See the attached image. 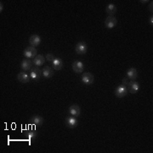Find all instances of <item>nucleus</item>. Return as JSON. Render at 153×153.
<instances>
[{
    "mask_svg": "<svg viewBox=\"0 0 153 153\" xmlns=\"http://www.w3.org/2000/svg\"><path fill=\"white\" fill-rule=\"evenodd\" d=\"M52 66H53L54 70L60 71V70H61V68L63 67V61H62V60L60 58L56 57V58H55V60H53V62H52Z\"/></svg>",
    "mask_w": 153,
    "mask_h": 153,
    "instance_id": "obj_16",
    "label": "nucleus"
},
{
    "mask_svg": "<svg viewBox=\"0 0 153 153\" xmlns=\"http://www.w3.org/2000/svg\"><path fill=\"white\" fill-rule=\"evenodd\" d=\"M127 76L128 77V79L134 81L137 77H138V71H137L135 68L131 67V68H129L128 70V71H127Z\"/></svg>",
    "mask_w": 153,
    "mask_h": 153,
    "instance_id": "obj_17",
    "label": "nucleus"
},
{
    "mask_svg": "<svg viewBox=\"0 0 153 153\" xmlns=\"http://www.w3.org/2000/svg\"><path fill=\"white\" fill-rule=\"evenodd\" d=\"M30 123L33 124V125L38 126V127H40V126L43 125L44 123V119L41 117V116H38V115H34L31 118H30Z\"/></svg>",
    "mask_w": 153,
    "mask_h": 153,
    "instance_id": "obj_9",
    "label": "nucleus"
},
{
    "mask_svg": "<svg viewBox=\"0 0 153 153\" xmlns=\"http://www.w3.org/2000/svg\"><path fill=\"white\" fill-rule=\"evenodd\" d=\"M152 4H153V2L152 1L151 3H150V5H149V10L151 11V12H152L153 10H152Z\"/></svg>",
    "mask_w": 153,
    "mask_h": 153,
    "instance_id": "obj_23",
    "label": "nucleus"
},
{
    "mask_svg": "<svg viewBox=\"0 0 153 153\" xmlns=\"http://www.w3.org/2000/svg\"><path fill=\"white\" fill-rule=\"evenodd\" d=\"M33 63L30 59H24L22 61V64H21V67L22 68V70L24 71H28V70H31L33 68Z\"/></svg>",
    "mask_w": 153,
    "mask_h": 153,
    "instance_id": "obj_14",
    "label": "nucleus"
},
{
    "mask_svg": "<svg viewBox=\"0 0 153 153\" xmlns=\"http://www.w3.org/2000/svg\"><path fill=\"white\" fill-rule=\"evenodd\" d=\"M29 43H30V45L32 46V47H37L38 46L39 44H41V38L38 36V35H36V34H34V35H32L30 38H29Z\"/></svg>",
    "mask_w": 153,
    "mask_h": 153,
    "instance_id": "obj_12",
    "label": "nucleus"
},
{
    "mask_svg": "<svg viewBox=\"0 0 153 153\" xmlns=\"http://www.w3.org/2000/svg\"><path fill=\"white\" fill-rule=\"evenodd\" d=\"M128 92V91L127 86L123 85V84H122V85H119L118 87L115 89V94H116V96L118 97V98H123V97L126 96Z\"/></svg>",
    "mask_w": 153,
    "mask_h": 153,
    "instance_id": "obj_2",
    "label": "nucleus"
},
{
    "mask_svg": "<svg viewBox=\"0 0 153 153\" xmlns=\"http://www.w3.org/2000/svg\"><path fill=\"white\" fill-rule=\"evenodd\" d=\"M149 23H150V24H151L152 26L153 25V17H152V16L150 17V20H149Z\"/></svg>",
    "mask_w": 153,
    "mask_h": 153,
    "instance_id": "obj_24",
    "label": "nucleus"
},
{
    "mask_svg": "<svg viewBox=\"0 0 153 153\" xmlns=\"http://www.w3.org/2000/svg\"><path fill=\"white\" fill-rule=\"evenodd\" d=\"M117 6L113 4H110L105 8V11H106V13L109 16H113V15H115L117 13Z\"/></svg>",
    "mask_w": 153,
    "mask_h": 153,
    "instance_id": "obj_19",
    "label": "nucleus"
},
{
    "mask_svg": "<svg viewBox=\"0 0 153 153\" xmlns=\"http://www.w3.org/2000/svg\"><path fill=\"white\" fill-rule=\"evenodd\" d=\"M72 70L77 74L81 73L83 71V64L81 61H74L72 63Z\"/></svg>",
    "mask_w": 153,
    "mask_h": 153,
    "instance_id": "obj_13",
    "label": "nucleus"
},
{
    "mask_svg": "<svg viewBox=\"0 0 153 153\" xmlns=\"http://www.w3.org/2000/svg\"><path fill=\"white\" fill-rule=\"evenodd\" d=\"M43 74V71H41L38 67H33L31 69V72H30V76L31 78L34 80V81H38L41 78Z\"/></svg>",
    "mask_w": 153,
    "mask_h": 153,
    "instance_id": "obj_5",
    "label": "nucleus"
},
{
    "mask_svg": "<svg viewBox=\"0 0 153 153\" xmlns=\"http://www.w3.org/2000/svg\"><path fill=\"white\" fill-rule=\"evenodd\" d=\"M75 50H76V53L77 55H84L88 50L87 44L84 42H79L76 44Z\"/></svg>",
    "mask_w": 153,
    "mask_h": 153,
    "instance_id": "obj_6",
    "label": "nucleus"
},
{
    "mask_svg": "<svg viewBox=\"0 0 153 153\" xmlns=\"http://www.w3.org/2000/svg\"><path fill=\"white\" fill-rule=\"evenodd\" d=\"M45 62V58L42 55H37L34 59H33V64L36 66H43Z\"/></svg>",
    "mask_w": 153,
    "mask_h": 153,
    "instance_id": "obj_18",
    "label": "nucleus"
},
{
    "mask_svg": "<svg viewBox=\"0 0 153 153\" xmlns=\"http://www.w3.org/2000/svg\"><path fill=\"white\" fill-rule=\"evenodd\" d=\"M3 8H4V5H3V4H2V2H1V3H0V12H2Z\"/></svg>",
    "mask_w": 153,
    "mask_h": 153,
    "instance_id": "obj_25",
    "label": "nucleus"
},
{
    "mask_svg": "<svg viewBox=\"0 0 153 153\" xmlns=\"http://www.w3.org/2000/svg\"><path fill=\"white\" fill-rule=\"evenodd\" d=\"M128 77L127 76V77H124L123 79V85H125V86H127L128 85Z\"/></svg>",
    "mask_w": 153,
    "mask_h": 153,
    "instance_id": "obj_22",
    "label": "nucleus"
},
{
    "mask_svg": "<svg viewBox=\"0 0 153 153\" xmlns=\"http://www.w3.org/2000/svg\"><path fill=\"white\" fill-rule=\"evenodd\" d=\"M82 81L87 85L92 84L94 81V76L91 72H84L82 76Z\"/></svg>",
    "mask_w": 153,
    "mask_h": 153,
    "instance_id": "obj_8",
    "label": "nucleus"
},
{
    "mask_svg": "<svg viewBox=\"0 0 153 153\" xmlns=\"http://www.w3.org/2000/svg\"><path fill=\"white\" fill-rule=\"evenodd\" d=\"M25 135L29 140H32L33 139H34L35 137L38 135V134H37V132H35L34 130H25Z\"/></svg>",
    "mask_w": 153,
    "mask_h": 153,
    "instance_id": "obj_20",
    "label": "nucleus"
},
{
    "mask_svg": "<svg viewBox=\"0 0 153 153\" xmlns=\"http://www.w3.org/2000/svg\"><path fill=\"white\" fill-rule=\"evenodd\" d=\"M24 56L27 59H34L37 56V49L34 47H27V49L24 50Z\"/></svg>",
    "mask_w": 153,
    "mask_h": 153,
    "instance_id": "obj_3",
    "label": "nucleus"
},
{
    "mask_svg": "<svg viewBox=\"0 0 153 153\" xmlns=\"http://www.w3.org/2000/svg\"><path fill=\"white\" fill-rule=\"evenodd\" d=\"M55 56L53 54H48V55H46V60H49V61H51V62H53V60H55Z\"/></svg>",
    "mask_w": 153,
    "mask_h": 153,
    "instance_id": "obj_21",
    "label": "nucleus"
},
{
    "mask_svg": "<svg viewBox=\"0 0 153 153\" xmlns=\"http://www.w3.org/2000/svg\"><path fill=\"white\" fill-rule=\"evenodd\" d=\"M127 88H128V91L130 92L131 94H135L139 91L140 89V84L135 81H129L128 85H127Z\"/></svg>",
    "mask_w": 153,
    "mask_h": 153,
    "instance_id": "obj_7",
    "label": "nucleus"
},
{
    "mask_svg": "<svg viewBox=\"0 0 153 153\" xmlns=\"http://www.w3.org/2000/svg\"><path fill=\"white\" fill-rule=\"evenodd\" d=\"M68 111L71 114V116L77 117L80 115V113H81V108L77 105H71V106L69 107Z\"/></svg>",
    "mask_w": 153,
    "mask_h": 153,
    "instance_id": "obj_11",
    "label": "nucleus"
},
{
    "mask_svg": "<svg viewBox=\"0 0 153 153\" xmlns=\"http://www.w3.org/2000/svg\"><path fill=\"white\" fill-rule=\"evenodd\" d=\"M54 70L49 66H45L43 69V76L45 78H50L54 76Z\"/></svg>",
    "mask_w": 153,
    "mask_h": 153,
    "instance_id": "obj_15",
    "label": "nucleus"
},
{
    "mask_svg": "<svg viewBox=\"0 0 153 153\" xmlns=\"http://www.w3.org/2000/svg\"><path fill=\"white\" fill-rule=\"evenodd\" d=\"M65 123H66V126L69 128H76V126L78 125V121L76 119L75 117L73 116H69L66 118V121H65Z\"/></svg>",
    "mask_w": 153,
    "mask_h": 153,
    "instance_id": "obj_4",
    "label": "nucleus"
},
{
    "mask_svg": "<svg viewBox=\"0 0 153 153\" xmlns=\"http://www.w3.org/2000/svg\"><path fill=\"white\" fill-rule=\"evenodd\" d=\"M31 76L30 75H28L27 72L25 71H21L20 73H18L17 75V79L19 82H22V83H27L30 81Z\"/></svg>",
    "mask_w": 153,
    "mask_h": 153,
    "instance_id": "obj_10",
    "label": "nucleus"
},
{
    "mask_svg": "<svg viewBox=\"0 0 153 153\" xmlns=\"http://www.w3.org/2000/svg\"><path fill=\"white\" fill-rule=\"evenodd\" d=\"M117 25V19L113 16H109L105 21V27L108 29H112Z\"/></svg>",
    "mask_w": 153,
    "mask_h": 153,
    "instance_id": "obj_1",
    "label": "nucleus"
}]
</instances>
